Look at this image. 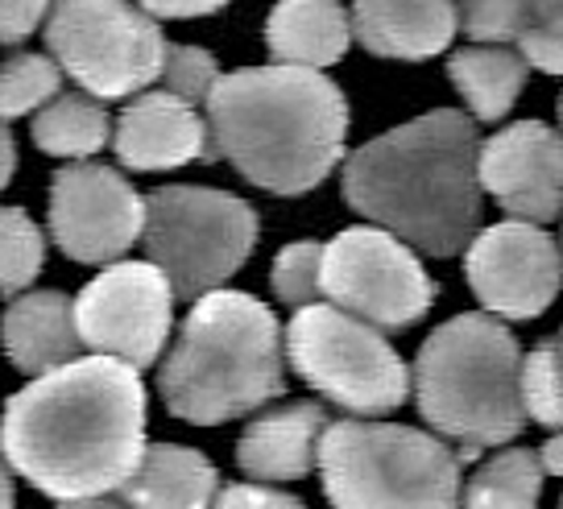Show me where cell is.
I'll use <instances>...</instances> for the list:
<instances>
[{
    "label": "cell",
    "mask_w": 563,
    "mask_h": 509,
    "mask_svg": "<svg viewBox=\"0 0 563 509\" xmlns=\"http://www.w3.org/2000/svg\"><path fill=\"white\" fill-rule=\"evenodd\" d=\"M319 290L328 302L389 332L419 323L440 295L402 236L382 224L344 229L332 245H323Z\"/></svg>",
    "instance_id": "30bf717a"
},
{
    "label": "cell",
    "mask_w": 563,
    "mask_h": 509,
    "mask_svg": "<svg viewBox=\"0 0 563 509\" xmlns=\"http://www.w3.org/2000/svg\"><path fill=\"white\" fill-rule=\"evenodd\" d=\"M54 63L100 100H124L162 79L166 37L158 18L124 0H54L46 13Z\"/></svg>",
    "instance_id": "9c48e42d"
},
{
    "label": "cell",
    "mask_w": 563,
    "mask_h": 509,
    "mask_svg": "<svg viewBox=\"0 0 563 509\" xmlns=\"http://www.w3.org/2000/svg\"><path fill=\"white\" fill-rule=\"evenodd\" d=\"M527 54L510 51V46H497V42H485V46H464L448 58V75L456 91L464 96V104L473 108L476 121H501L514 108V100L522 96V84H527Z\"/></svg>",
    "instance_id": "44dd1931"
},
{
    "label": "cell",
    "mask_w": 563,
    "mask_h": 509,
    "mask_svg": "<svg viewBox=\"0 0 563 509\" xmlns=\"http://www.w3.org/2000/svg\"><path fill=\"white\" fill-rule=\"evenodd\" d=\"M54 0H0V46H18L34 34Z\"/></svg>",
    "instance_id": "4dcf8cb0"
},
{
    "label": "cell",
    "mask_w": 563,
    "mask_h": 509,
    "mask_svg": "<svg viewBox=\"0 0 563 509\" xmlns=\"http://www.w3.org/2000/svg\"><path fill=\"white\" fill-rule=\"evenodd\" d=\"M319 473L332 506H452L460 452L415 427L335 419L319 435Z\"/></svg>",
    "instance_id": "8992f818"
},
{
    "label": "cell",
    "mask_w": 563,
    "mask_h": 509,
    "mask_svg": "<svg viewBox=\"0 0 563 509\" xmlns=\"http://www.w3.org/2000/svg\"><path fill=\"white\" fill-rule=\"evenodd\" d=\"M452 4L473 42L510 46L522 34V0H452Z\"/></svg>",
    "instance_id": "f1b7e54d"
},
{
    "label": "cell",
    "mask_w": 563,
    "mask_h": 509,
    "mask_svg": "<svg viewBox=\"0 0 563 509\" xmlns=\"http://www.w3.org/2000/svg\"><path fill=\"white\" fill-rule=\"evenodd\" d=\"M514 46L530 67L563 75V0H522V34Z\"/></svg>",
    "instance_id": "4316f807"
},
{
    "label": "cell",
    "mask_w": 563,
    "mask_h": 509,
    "mask_svg": "<svg viewBox=\"0 0 563 509\" xmlns=\"http://www.w3.org/2000/svg\"><path fill=\"white\" fill-rule=\"evenodd\" d=\"M18 501V489H13V476H9V468L0 464V506H13Z\"/></svg>",
    "instance_id": "d590c367"
},
{
    "label": "cell",
    "mask_w": 563,
    "mask_h": 509,
    "mask_svg": "<svg viewBox=\"0 0 563 509\" xmlns=\"http://www.w3.org/2000/svg\"><path fill=\"white\" fill-rule=\"evenodd\" d=\"M112 150L129 170H178L195 158H211L208 121L175 91H145L121 112Z\"/></svg>",
    "instance_id": "9a60e30c"
},
{
    "label": "cell",
    "mask_w": 563,
    "mask_h": 509,
    "mask_svg": "<svg viewBox=\"0 0 563 509\" xmlns=\"http://www.w3.org/2000/svg\"><path fill=\"white\" fill-rule=\"evenodd\" d=\"M162 79H166V91L183 96L187 104H208L211 88L220 84V67L208 51L199 46H166V63H162Z\"/></svg>",
    "instance_id": "f546056e"
},
{
    "label": "cell",
    "mask_w": 563,
    "mask_h": 509,
    "mask_svg": "<svg viewBox=\"0 0 563 509\" xmlns=\"http://www.w3.org/2000/svg\"><path fill=\"white\" fill-rule=\"evenodd\" d=\"M150 18H211L229 0H137Z\"/></svg>",
    "instance_id": "d6a6232c"
},
{
    "label": "cell",
    "mask_w": 563,
    "mask_h": 509,
    "mask_svg": "<svg viewBox=\"0 0 563 509\" xmlns=\"http://www.w3.org/2000/svg\"><path fill=\"white\" fill-rule=\"evenodd\" d=\"M410 377L419 414L460 443V460H476L481 447L518 440L527 427L518 381L522 352L493 311H468L435 328L419 348Z\"/></svg>",
    "instance_id": "5b68a950"
},
{
    "label": "cell",
    "mask_w": 563,
    "mask_h": 509,
    "mask_svg": "<svg viewBox=\"0 0 563 509\" xmlns=\"http://www.w3.org/2000/svg\"><path fill=\"white\" fill-rule=\"evenodd\" d=\"M286 361L328 402L365 419L398 410L410 394V373L386 335L335 302L295 307L286 328Z\"/></svg>",
    "instance_id": "ba28073f"
},
{
    "label": "cell",
    "mask_w": 563,
    "mask_h": 509,
    "mask_svg": "<svg viewBox=\"0 0 563 509\" xmlns=\"http://www.w3.org/2000/svg\"><path fill=\"white\" fill-rule=\"evenodd\" d=\"M145 229V195L100 162H75L54 175L51 236L79 265H108L124 257Z\"/></svg>",
    "instance_id": "7c38bea8"
},
{
    "label": "cell",
    "mask_w": 563,
    "mask_h": 509,
    "mask_svg": "<svg viewBox=\"0 0 563 509\" xmlns=\"http://www.w3.org/2000/svg\"><path fill=\"white\" fill-rule=\"evenodd\" d=\"M328 427L323 406L295 402L269 410L236 443V464L249 480H302L319 464V435Z\"/></svg>",
    "instance_id": "ac0fdd59"
},
{
    "label": "cell",
    "mask_w": 563,
    "mask_h": 509,
    "mask_svg": "<svg viewBox=\"0 0 563 509\" xmlns=\"http://www.w3.org/2000/svg\"><path fill=\"white\" fill-rule=\"evenodd\" d=\"M555 112H560V124H563V91H560V104H555Z\"/></svg>",
    "instance_id": "8d00e7d4"
},
{
    "label": "cell",
    "mask_w": 563,
    "mask_h": 509,
    "mask_svg": "<svg viewBox=\"0 0 563 509\" xmlns=\"http://www.w3.org/2000/svg\"><path fill=\"white\" fill-rule=\"evenodd\" d=\"M476 124L435 108L389 129L344 162V199L365 220L431 257H452L481 224Z\"/></svg>",
    "instance_id": "7a4b0ae2"
},
{
    "label": "cell",
    "mask_w": 563,
    "mask_h": 509,
    "mask_svg": "<svg viewBox=\"0 0 563 509\" xmlns=\"http://www.w3.org/2000/svg\"><path fill=\"white\" fill-rule=\"evenodd\" d=\"M9 468L54 501L121 493L145 452V389L117 356L67 361L13 394L0 419Z\"/></svg>",
    "instance_id": "6da1fadb"
},
{
    "label": "cell",
    "mask_w": 563,
    "mask_h": 509,
    "mask_svg": "<svg viewBox=\"0 0 563 509\" xmlns=\"http://www.w3.org/2000/svg\"><path fill=\"white\" fill-rule=\"evenodd\" d=\"M481 191L518 220L551 224L563 215V133L543 121H518L476 154Z\"/></svg>",
    "instance_id": "5bb4252c"
},
{
    "label": "cell",
    "mask_w": 563,
    "mask_h": 509,
    "mask_svg": "<svg viewBox=\"0 0 563 509\" xmlns=\"http://www.w3.org/2000/svg\"><path fill=\"white\" fill-rule=\"evenodd\" d=\"M352 42V13L340 0H278L265 21V46L274 63L323 70L340 63Z\"/></svg>",
    "instance_id": "d6986e66"
},
{
    "label": "cell",
    "mask_w": 563,
    "mask_h": 509,
    "mask_svg": "<svg viewBox=\"0 0 563 509\" xmlns=\"http://www.w3.org/2000/svg\"><path fill=\"white\" fill-rule=\"evenodd\" d=\"M46 245L42 232L21 208H0V295H21L25 286H34L42 269Z\"/></svg>",
    "instance_id": "d4e9b609"
},
{
    "label": "cell",
    "mask_w": 563,
    "mask_h": 509,
    "mask_svg": "<svg viewBox=\"0 0 563 509\" xmlns=\"http://www.w3.org/2000/svg\"><path fill=\"white\" fill-rule=\"evenodd\" d=\"M220 506H295L299 497L274 489V480H253V485H229L224 493H216Z\"/></svg>",
    "instance_id": "1f68e13d"
},
{
    "label": "cell",
    "mask_w": 563,
    "mask_h": 509,
    "mask_svg": "<svg viewBox=\"0 0 563 509\" xmlns=\"http://www.w3.org/2000/svg\"><path fill=\"white\" fill-rule=\"evenodd\" d=\"M286 340L274 311L241 290H208L195 299L178 344L162 365L166 410L195 427L245 419L282 398Z\"/></svg>",
    "instance_id": "277c9868"
},
{
    "label": "cell",
    "mask_w": 563,
    "mask_h": 509,
    "mask_svg": "<svg viewBox=\"0 0 563 509\" xmlns=\"http://www.w3.org/2000/svg\"><path fill=\"white\" fill-rule=\"evenodd\" d=\"M63 67L54 63V54H9L0 63V117H30L37 108H46L58 96Z\"/></svg>",
    "instance_id": "cb8c5ba5"
},
{
    "label": "cell",
    "mask_w": 563,
    "mask_h": 509,
    "mask_svg": "<svg viewBox=\"0 0 563 509\" xmlns=\"http://www.w3.org/2000/svg\"><path fill=\"white\" fill-rule=\"evenodd\" d=\"M108 108L91 91H67L54 96L46 108H37L34 117V145L54 158L84 162L100 154L108 145Z\"/></svg>",
    "instance_id": "7402d4cb"
},
{
    "label": "cell",
    "mask_w": 563,
    "mask_h": 509,
    "mask_svg": "<svg viewBox=\"0 0 563 509\" xmlns=\"http://www.w3.org/2000/svg\"><path fill=\"white\" fill-rule=\"evenodd\" d=\"M4 356L21 373H51L84 352V335L75 323V302L63 290H30L9 302L0 319Z\"/></svg>",
    "instance_id": "e0dca14e"
},
{
    "label": "cell",
    "mask_w": 563,
    "mask_h": 509,
    "mask_svg": "<svg viewBox=\"0 0 563 509\" xmlns=\"http://www.w3.org/2000/svg\"><path fill=\"white\" fill-rule=\"evenodd\" d=\"M319 269H323V245L319 241H295L278 253L274 262V295L286 307H307L316 302L323 290H319Z\"/></svg>",
    "instance_id": "83f0119b"
},
{
    "label": "cell",
    "mask_w": 563,
    "mask_h": 509,
    "mask_svg": "<svg viewBox=\"0 0 563 509\" xmlns=\"http://www.w3.org/2000/svg\"><path fill=\"white\" fill-rule=\"evenodd\" d=\"M522 406L547 431H563V348L560 340H547L522 356Z\"/></svg>",
    "instance_id": "484cf974"
},
{
    "label": "cell",
    "mask_w": 563,
    "mask_h": 509,
    "mask_svg": "<svg viewBox=\"0 0 563 509\" xmlns=\"http://www.w3.org/2000/svg\"><path fill=\"white\" fill-rule=\"evenodd\" d=\"M145 253L175 286V299L195 302L249 262L257 245V211L216 187H158L145 195Z\"/></svg>",
    "instance_id": "52a82bcc"
},
{
    "label": "cell",
    "mask_w": 563,
    "mask_h": 509,
    "mask_svg": "<svg viewBox=\"0 0 563 509\" xmlns=\"http://www.w3.org/2000/svg\"><path fill=\"white\" fill-rule=\"evenodd\" d=\"M539 460H543L547 476H563V431H560V435H551V440L543 443Z\"/></svg>",
    "instance_id": "e575fe53"
},
{
    "label": "cell",
    "mask_w": 563,
    "mask_h": 509,
    "mask_svg": "<svg viewBox=\"0 0 563 509\" xmlns=\"http://www.w3.org/2000/svg\"><path fill=\"white\" fill-rule=\"evenodd\" d=\"M464 274L485 311L497 319H534L560 295L563 253L534 220L510 215L468 241Z\"/></svg>",
    "instance_id": "4fadbf2b"
},
{
    "label": "cell",
    "mask_w": 563,
    "mask_h": 509,
    "mask_svg": "<svg viewBox=\"0 0 563 509\" xmlns=\"http://www.w3.org/2000/svg\"><path fill=\"white\" fill-rule=\"evenodd\" d=\"M18 170V150H13V133H9V124L0 117V191L9 187V178Z\"/></svg>",
    "instance_id": "836d02e7"
},
{
    "label": "cell",
    "mask_w": 563,
    "mask_h": 509,
    "mask_svg": "<svg viewBox=\"0 0 563 509\" xmlns=\"http://www.w3.org/2000/svg\"><path fill=\"white\" fill-rule=\"evenodd\" d=\"M84 348L150 369L175 323V286L154 262H117L75 299Z\"/></svg>",
    "instance_id": "8fae6325"
},
{
    "label": "cell",
    "mask_w": 563,
    "mask_h": 509,
    "mask_svg": "<svg viewBox=\"0 0 563 509\" xmlns=\"http://www.w3.org/2000/svg\"><path fill=\"white\" fill-rule=\"evenodd\" d=\"M211 158L232 162L269 195L316 191L344 154L349 100L307 67H245L208 96Z\"/></svg>",
    "instance_id": "3957f363"
},
{
    "label": "cell",
    "mask_w": 563,
    "mask_h": 509,
    "mask_svg": "<svg viewBox=\"0 0 563 509\" xmlns=\"http://www.w3.org/2000/svg\"><path fill=\"white\" fill-rule=\"evenodd\" d=\"M460 30L452 0H352V34L377 58H435Z\"/></svg>",
    "instance_id": "2e32d148"
},
{
    "label": "cell",
    "mask_w": 563,
    "mask_h": 509,
    "mask_svg": "<svg viewBox=\"0 0 563 509\" xmlns=\"http://www.w3.org/2000/svg\"><path fill=\"white\" fill-rule=\"evenodd\" d=\"M560 348H563V335H560Z\"/></svg>",
    "instance_id": "74e56055"
},
{
    "label": "cell",
    "mask_w": 563,
    "mask_h": 509,
    "mask_svg": "<svg viewBox=\"0 0 563 509\" xmlns=\"http://www.w3.org/2000/svg\"><path fill=\"white\" fill-rule=\"evenodd\" d=\"M543 460L530 447H506L468 480V506H534L543 493Z\"/></svg>",
    "instance_id": "603a6c76"
},
{
    "label": "cell",
    "mask_w": 563,
    "mask_h": 509,
    "mask_svg": "<svg viewBox=\"0 0 563 509\" xmlns=\"http://www.w3.org/2000/svg\"><path fill=\"white\" fill-rule=\"evenodd\" d=\"M220 476L208 456L175 443H145L121 497L133 506H208Z\"/></svg>",
    "instance_id": "ffe728a7"
}]
</instances>
